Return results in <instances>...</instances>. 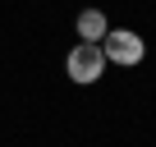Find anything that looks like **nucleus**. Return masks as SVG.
Instances as JSON below:
<instances>
[{"mask_svg": "<svg viewBox=\"0 0 156 147\" xmlns=\"http://www.w3.org/2000/svg\"><path fill=\"white\" fill-rule=\"evenodd\" d=\"M101 55H106V64H124V69H133V64L147 55V41H142L138 32H129V28H106V37H101Z\"/></svg>", "mask_w": 156, "mask_h": 147, "instance_id": "obj_1", "label": "nucleus"}, {"mask_svg": "<svg viewBox=\"0 0 156 147\" xmlns=\"http://www.w3.org/2000/svg\"><path fill=\"white\" fill-rule=\"evenodd\" d=\"M64 69H69V78L73 83H97L101 74H106V55H101V41H78L73 51H69V60H64Z\"/></svg>", "mask_w": 156, "mask_h": 147, "instance_id": "obj_2", "label": "nucleus"}, {"mask_svg": "<svg viewBox=\"0 0 156 147\" xmlns=\"http://www.w3.org/2000/svg\"><path fill=\"white\" fill-rule=\"evenodd\" d=\"M106 14L101 9H83V14H78V41H101L106 37Z\"/></svg>", "mask_w": 156, "mask_h": 147, "instance_id": "obj_3", "label": "nucleus"}]
</instances>
